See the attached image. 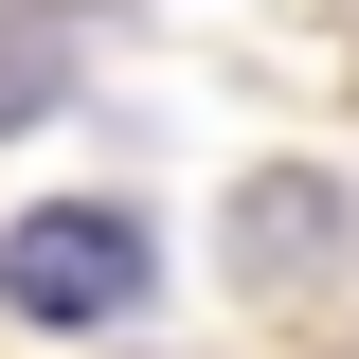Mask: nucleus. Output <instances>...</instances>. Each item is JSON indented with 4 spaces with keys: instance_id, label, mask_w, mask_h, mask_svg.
<instances>
[{
    "instance_id": "1",
    "label": "nucleus",
    "mask_w": 359,
    "mask_h": 359,
    "mask_svg": "<svg viewBox=\"0 0 359 359\" xmlns=\"http://www.w3.org/2000/svg\"><path fill=\"white\" fill-rule=\"evenodd\" d=\"M0 306L54 323V341H108V323L162 306V233H144L126 198H36V216L0 233Z\"/></svg>"
},
{
    "instance_id": "2",
    "label": "nucleus",
    "mask_w": 359,
    "mask_h": 359,
    "mask_svg": "<svg viewBox=\"0 0 359 359\" xmlns=\"http://www.w3.org/2000/svg\"><path fill=\"white\" fill-rule=\"evenodd\" d=\"M72 90V18H0V126H36Z\"/></svg>"
}]
</instances>
